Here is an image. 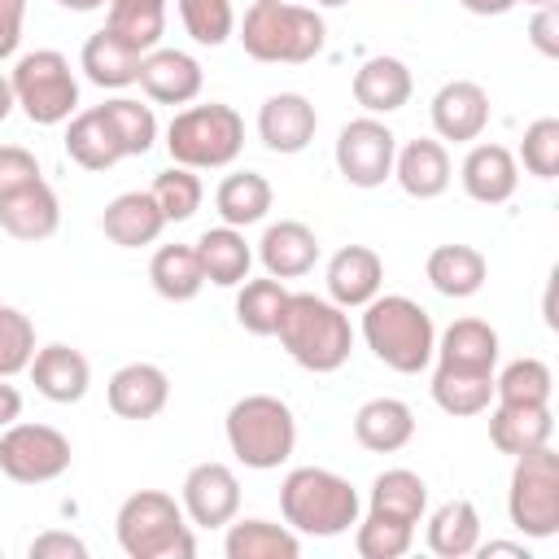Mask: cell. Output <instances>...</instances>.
<instances>
[{
	"instance_id": "484cf974",
	"label": "cell",
	"mask_w": 559,
	"mask_h": 559,
	"mask_svg": "<svg viewBox=\"0 0 559 559\" xmlns=\"http://www.w3.org/2000/svg\"><path fill=\"white\" fill-rule=\"evenodd\" d=\"M415 437V411L402 397H367L354 411V441L371 454H397Z\"/></svg>"
},
{
	"instance_id": "f35d334b",
	"label": "cell",
	"mask_w": 559,
	"mask_h": 559,
	"mask_svg": "<svg viewBox=\"0 0 559 559\" xmlns=\"http://www.w3.org/2000/svg\"><path fill=\"white\" fill-rule=\"evenodd\" d=\"M236 323L249 332V336H275V323H280V310L288 301V288L284 280L275 275H262V280H245L236 284Z\"/></svg>"
},
{
	"instance_id": "816d5d0a",
	"label": "cell",
	"mask_w": 559,
	"mask_h": 559,
	"mask_svg": "<svg viewBox=\"0 0 559 559\" xmlns=\"http://www.w3.org/2000/svg\"><path fill=\"white\" fill-rule=\"evenodd\" d=\"M22 419V393H17V384H9L4 376H0V432L9 428V424H17Z\"/></svg>"
},
{
	"instance_id": "5bb4252c",
	"label": "cell",
	"mask_w": 559,
	"mask_h": 559,
	"mask_svg": "<svg viewBox=\"0 0 559 559\" xmlns=\"http://www.w3.org/2000/svg\"><path fill=\"white\" fill-rule=\"evenodd\" d=\"M140 92L157 105H192L205 87V74H201V61L183 48H148L144 61H140Z\"/></svg>"
},
{
	"instance_id": "7bdbcfd3",
	"label": "cell",
	"mask_w": 559,
	"mask_h": 559,
	"mask_svg": "<svg viewBox=\"0 0 559 559\" xmlns=\"http://www.w3.org/2000/svg\"><path fill=\"white\" fill-rule=\"evenodd\" d=\"M415 546V524L389 520V515H371L354 524V550L362 559H402Z\"/></svg>"
},
{
	"instance_id": "d4e9b609",
	"label": "cell",
	"mask_w": 559,
	"mask_h": 559,
	"mask_svg": "<svg viewBox=\"0 0 559 559\" xmlns=\"http://www.w3.org/2000/svg\"><path fill=\"white\" fill-rule=\"evenodd\" d=\"M100 231L118 249H144L166 231V214L157 210L153 192H118L100 214Z\"/></svg>"
},
{
	"instance_id": "74e56055",
	"label": "cell",
	"mask_w": 559,
	"mask_h": 559,
	"mask_svg": "<svg viewBox=\"0 0 559 559\" xmlns=\"http://www.w3.org/2000/svg\"><path fill=\"white\" fill-rule=\"evenodd\" d=\"M148 284L162 301H192L205 288V271L192 245H162L148 262Z\"/></svg>"
},
{
	"instance_id": "f1b7e54d",
	"label": "cell",
	"mask_w": 559,
	"mask_h": 559,
	"mask_svg": "<svg viewBox=\"0 0 559 559\" xmlns=\"http://www.w3.org/2000/svg\"><path fill=\"white\" fill-rule=\"evenodd\" d=\"M61 144H66V157H70L74 166H83V170H109V166H118V162L127 157L100 105L79 109V114L66 122V140H61Z\"/></svg>"
},
{
	"instance_id": "7402d4cb",
	"label": "cell",
	"mask_w": 559,
	"mask_h": 559,
	"mask_svg": "<svg viewBox=\"0 0 559 559\" xmlns=\"http://www.w3.org/2000/svg\"><path fill=\"white\" fill-rule=\"evenodd\" d=\"M393 179L406 197L415 201H437L450 179H454V166H450V153H445V140H406L393 157Z\"/></svg>"
},
{
	"instance_id": "6da1fadb",
	"label": "cell",
	"mask_w": 559,
	"mask_h": 559,
	"mask_svg": "<svg viewBox=\"0 0 559 559\" xmlns=\"http://www.w3.org/2000/svg\"><path fill=\"white\" fill-rule=\"evenodd\" d=\"M236 39L253 61L266 66H306L328 44V22L314 4L293 0H253L245 17H236Z\"/></svg>"
},
{
	"instance_id": "4fadbf2b",
	"label": "cell",
	"mask_w": 559,
	"mask_h": 559,
	"mask_svg": "<svg viewBox=\"0 0 559 559\" xmlns=\"http://www.w3.org/2000/svg\"><path fill=\"white\" fill-rule=\"evenodd\" d=\"M432 131L437 140H454V144H476L489 127V92L476 79H450L437 87L432 105H428Z\"/></svg>"
},
{
	"instance_id": "83f0119b",
	"label": "cell",
	"mask_w": 559,
	"mask_h": 559,
	"mask_svg": "<svg viewBox=\"0 0 559 559\" xmlns=\"http://www.w3.org/2000/svg\"><path fill=\"white\" fill-rule=\"evenodd\" d=\"M498 332L485 319H454L445 332H437L432 362L459 367V371H493L498 367Z\"/></svg>"
},
{
	"instance_id": "7a4b0ae2",
	"label": "cell",
	"mask_w": 559,
	"mask_h": 559,
	"mask_svg": "<svg viewBox=\"0 0 559 559\" xmlns=\"http://www.w3.org/2000/svg\"><path fill=\"white\" fill-rule=\"evenodd\" d=\"M275 336H280V349L314 376L341 371L354 349V328H349L345 306H336L332 297H314V293H288Z\"/></svg>"
},
{
	"instance_id": "f6af8a7d",
	"label": "cell",
	"mask_w": 559,
	"mask_h": 559,
	"mask_svg": "<svg viewBox=\"0 0 559 559\" xmlns=\"http://www.w3.org/2000/svg\"><path fill=\"white\" fill-rule=\"evenodd\" d=\"M35 349H39L35 345V323L17 306L0 301V376L13 380L17 371H26Z\"/></svg>"
},
{
	"instance_id": "c3c4849f",
	"label": "cell",
	"mask_w": 559,
	"mask_h": 559,
	"mask_svg": "<svg viewBox=\"0 0 559 559\" xmlns=\"http://www.w3.org/2000/svg\"><path fill=\"white\" fill-rule=\"evenodd\" d=\"M26 555H31V559H87V546H83V537H74V533L48 528V533L31 537Z\"/></svg>"
},
{
	"instance_id": "836d02e7",
	"label": "cell",
	"mask_w": 559,
	"mask_h": 559,
	"mask_svg": "<svg viewBox=\"0 0 559 559\" xmlns=\"http://www.w3.org/2000/svg\"><path fill=\"white\" fill-rule=\"evenodd\" d=\"M227 559H297L301 555V533L275 520H231L223 537Z\"/></svg>"
},
{
	"instance_id": "1f68e13d",
	"label": "cell",
	"mask_w": 559,
	"mask_h": 559,
	"mask_svg": "<svg viewBox=\"0 0 559 559\" xmlns=\"http://www.w3.org/2000/svg\"><path fill=\"white\" fill-rule=\"evenodd\" d=\"M367 511L419 528L424 515H428V480H424L419 472H411V467H384V472L371 480Z\"/></svg>"
},
{
	"instance_id": "3957f363",
	"label": "cell",
	"mask_w": 559,
	"mask_h": 559,
	"mask_svg": "<svg viewBox=\"0 0 559 559\" xmlns=\"http://www.w3.org/2000/svg\"><path fill=\"white\" fill-rule=\"evenodd\" d=\"M362 341L367 349L397 376H419L437 349L432 314L406 293H376L362 306Z\"/></svg>"
},
{
	"instance_id": "11a10c76",
	"label": "cell",
	"mask_w": 559,
	"mask_h": 559,
	"mask_svg": "<svg viewBox=\"0 0 559 559\" xmlns=\"http://www.w3.org/2000/svg\"><path fill=\"white\" fill-rule=\"evenodd\" d=\"M13 109H17V100H13V83H9V74H0V122H4Z\"/></svg>"
},
{
	"instance_id": "8992f818",
	"label": "cell",
	"mask_w": 559,
	"mask_h": 559,
	"mask_svg": "<svg viewBox=\"0 0 559 559\" xmlns=\"http://www.w3.org/2000/svg\"><path fill=\"white\" fill-rule=\"evenodd\" d=\"M231 454L253 472H275L297 450V415L275 393H245L223 419Z\"/></svg>"
},
{
	"instance_id": "277c9868",
	"label": "cell",
	"mask_w": 559,
	"mask_h": 559,
	"mask_svg": "<svg viewBox=\"0 0 559 559\" xmlns=\"http://www.w3.org/2000/svg\"><path fill=\"white\" fill-rule=\"evenodd\" d=\"M362 498L332 467H293L280 485V515L301 537H341L358 524Z\"/></svg>"
},
{
	"instance_id": "f546056e",
	"label": "cell",
	"mask_w": 559,
	"mask_h": 559,
	"mask_svg": "<svg viewBox=\"0 0 559 559\" xmlns=\"http://www.w3.org/2000/svg\"><path fill=\"white\" fill-rule=\"evenodd\" d=\"M197 258H201V271H205V284H218V288H236L249 280V266H253V249L245 240L240 227H210L197 236Z\"/></svg>"
},
{
	"instance_id": "e0dca14e",
	"label": "cell",
	"mask_w": 559,
	"mask_h": 559,
	"mask_svg": "<svg viewBox=\"0 0 559 559\" xmlns=\"http://www.w3.org/2000/svg\"><path fill=\"white\" fill-rule=\"evenodd\" d=\"M109 411L118 419H157L170 402V376L157 362H122L105 384Z\"/></svg>"
},
{
	"instance_id": "8d00e7d4",
	"label": "cell",
	"mask_w": 559,
	"mask_h": 559,
	"mask_svg": "<svg viewBox=\"0 0 559 559\" xmlns=\"http://www.w3.org/2000/svg\"><path fill=\"white\" fill-rule=\"evenodd\" d=\"M105 31L135 52H148L166 35V0H105Z\"/></svg>"
},
{
	"instance_id": "d6986e66",
	"label": "cell",
	"mask_w": 559,
	"mask_h": 559,
	"mask_svg": "<svg viewBox=\"0 0 559 559\" xmlns=\"http://www.w3.org/2000/svg\"><path fill=\"white\" fill-rule=\"evenodd\" d=\"M328 297L345 310H362L384 288V262L371 245H341L328 258Z\"/></svg>"
},
{
	"instance_id": "60d3db41",
	"label": "cell",
	"mask_w": 559,
	"mask_h": 559,
	"mask_svg": "<svg viewBox=\"0 0 559 559\" xmlns=\"http://www.w3.org/2000/svg\"><path fill=\"white\" fill-rule=\"evenodd\" d=\"M148 192H153L157 210L166 214V223H188V218L201 210V201H205V188H201L197 170H188V166H166V170H157V179H153Z\"/></svg>"
},
{
	"instance_id": "4dcf8cb0",
	"label": "cell",
	"mask_w": 559,
	"mask_h": 559,
	"mask_svg": "<svg viewBox=\"0 0 559 559\" xmlns=\"http://www.w3.org/2000/svg\"><path fill=\"white\" fill-rule=\"evenodd\" d=\"M424 542L441 559H467L480 546V511L472 498H450L424 520Z\"/></svg>"
},
{
	"instance_id": "ba28073f",
	"label": "cell",
	"mask_w": 559,
	"mask_h": 559,
	"mask_svg": "<svg viewBox=\"0 0 559 559\" xmlns=\"http://www.w3.org/2000/svg\"><path fill=\"white\" fill-rule=\"evenodd\" d=\"M13 100L35 127H61L79 114V79L70 70V57L57 48L22 52L9 70Z\"/></svg>"
},
{
	"instance_id": "ee69618b",
	"label": "cell",
	"mask_w": 559,
	"mask_h": 559,
	"mask_svg": "<svg viewBox=\"0 0 559 559\" xmlns=\"http://www.w3.org/2000/svg\"><path fill=\"white\" fill-rule=\"evenodd\" d=\"M179 4V22L183 31L205 44V48H218L236 35V4L231 0H175Z\"/></svg>"
},
{
	"instance_id": "4316f807",
	"label": "cell",
	"mask_w": 559,
	"mask_h": 559,
	"mask_svg": "<svg viewBox=\"0 0 559 559\" xmlns=\"http://www.w3.org/2000/svg\"><path fill=\"white\" fill-rule=\"evenodd\" d=\"M424 275L441 297L463 301V297H476L485 288L489 262H485V253L476 245H437L428 253V262H424Z\"/></svg>"
},
{
	"instance_id": "ab89813d",
	"label": "cell",
	"mask_w": 559,
	"mask_h": 559,
	"mask_svg": "<svg viewBox=\"0 0 559 559\" xmlns=\"http://www.w3.org/2000/svg\"><path fill=\"white\" fill-rule=\"evenodd\" d=\"M100 109H105V118H109V127H114V135H118L127 157H144L157 144V114H153V105H140L135 96H114Z\"/></svg>"
},
{
	"instance_id": "db71d44e",
	"label": "cell",
	"mask_w": 559,
	"mask_h": 559,
	"mask_svg": "<svg viewBox=\"0 0 559 559\" xmlns=\"http://www.w3.org/2000/svg\"><path fill=\"white\" fill-rule=\"evenodd\" d=\"M476 555H511V559H528V546L524 542H480L476 546Z\"/></svg>"
},
{
	"instance_id": "b9f144b4",
	"label": "cell",
	"mask_w": 559,
	"mask_h": 559,
	"mask_svg": "<svg viewBox=\"0 0 559 559\" xmlns=\"http://www.w3.org/2000/svg\"><path fill=\"white\" fill-rule=\"evenodd\" d=\"M555 376L542 358H515L493 376V402H550Z\"/></svg>"
},
{
	"instance_id": "9f6ffc18",
	"label": "cell",
	"mask_w": 559,
	"mask_h": 559,
	"mask_svg": "<svg viewBox=\"0 0 559 559\" xmlns=\"http://www.w3.org/2000/svg\"><path fill=\"white\" fill-rule=\"evenodd\" d=\"M61 9H70V13H96V9H105V0H57Z\"/></svg>"
},
{
	"instance_id": "2e32d148",
	"label": "cell",
	"mask_w": 559,
	"mask_h": 559,
	"mask_svg": "<svg viewBox=\"0 0 559 559\" xmlns=\"http://www.w3.org/2000/svg\"><path fill=\"white\" fill-rule=\"evenodd\" d=\"M459 183L472 201L480 205H507L520 188V162L507 144H493V140H480L467 148L463 166H459Z\"/></svg>"
},
{
	"instance_id": "9a60e30c",
	"label": "cell",
	"mask_w": 559,
	"mask_h": 559,
	"mask_svg": "<svg viewBox=\"0 0 559 559\" xmlns=\"http://www.w3.org/2000/svg\"><path fill=\"white\" fill-rule=\"evenodd\" d=\"M26 376H31L35 393L48 397V402H57V406H74L92 389V362L74 345H66V341L39 345L35 358H31V367H26Z\"/></svg>"
},
{
	"instance_id": "f907efd6",
	"label": "cell",
	"mask_w": 559,
	"mask_h": 559,
	"mask_svg": "<svg viewBox=\"0 0 559 559\" xmlns=\"http://www.w3.org/2000/svg\"><path fill=\"white\" fill-rule=\"evenodd\" d=\"M22 22H26V0H0V61H9L17 52Z\"/></svg>"
},
{
	"instance_id": "52a82bcc",
	"label": "cell",
	"mask_w": 559,
	"mask_h": 559,
	"mask_svg": "<svg viewBox=\"0 0 559 559\" xmlns=\"http://www.w3.org/2000/svg\"><path fill=\"white\" fill-rule=\"evenodd\" d=\"M240 148H245V118L223 100L183 105L166 127V153L175 166L188 170H223L240 157Z\"/></svg>"
},
{
	"instance_id": "e575fe53",
	"label": "cell",
	"mask_w": 559,
	"mask_h": 559,
	"mask_svg": "<svg viewBox=\"0 0 559 559\" xmlns=\"http://www.w3.org/2000/svg\"><path fill=\"white\" fill-rule=\"evenodd\" d=\"M271 201H275L271 179L258 175V170H231V175H223V183L214 188V210H218V218H223L227 227H240V231L253 227V223H262L266 210H271Z\"/></svg>"
},
{
	"instance_id": "d590c367",
	"label": "cell",
	"mask_w": 559,
	"mask_h": 559,
	"mask_svg": "<svg viewBox=\"0 0 559 559\" xmlns=\"http://www.w3.org/2000/svg\"><path fill=\"white\" fill-rule=\"evenodd\" d=\"M432 402L454 415V419H467V415H485L489 402H493V371H459V367H432Z\"/></svg>"
},
{
	"instance_id": "8fae6325",
	"label": "cell",
	"mask_w": 559,
	"mask_h": 559,
	"mask_svg": "<svg viewBox=\"0 0 559 559\" xmlns=\"http://www.w3.org/2000/svg\"><path fill=\"white\" fill-rule=\"evenodd\" d=\"M332 157H336V170L349 188H380L384 179H393L397 135L376 114H362V118H349L341 127Z\"/></svg>"
},
{
	"instance_id": "d6a6232c",
	"label": "cell",
	"mask_w": 559,
	"mask_h": 559,
	"mask_svg": "<svg viewBox=\"0 0 559 559\" xmlns=\"http://www.w3.org/2000/svg\"><path fill=\"white\" fill-rule=\"evenodd\" d=\"M140 61H144V52L127 48V44H122V39H114L105 26H100V31H92V35H87V44H83V52H79V70L87 74V83L109 87V92L131 87V83L140 79Z\"/></svg>"
},
{
	"instance_id": "5b68a950",
	"label": "cell",
	"mask_w": 559,
	"mask_h": 559,
	"mask_svg": "<svg viewBox=\"0 0 559 559\" xmlns=\"http://www.w3.org/2000/svg\"><path fill=\"white\" fill-rule=\"evenodd\" d=\"M114 533L127 559H192L197 537L183 507L162 489H135L114 515Z\"/></svg>"
},
{
	"instance_id": "680465c9",
	"label": "cell",
	"mask_w": 559,
	"mask_h": 559,
	"mask_svg": "<svg viewBox=\"0 0 559 559\" xmlns=\"http://www.w3.org/2000/svg\"><path fill=\"white\" fill-rule=\"evenodd\" d=\"M515 4H520V0H515ZM524 4H533V9H537V4H550V0H524Z\"/></svg>"
},
{
	"instance_id": "6f0895ef",
	"label": "cell",
	"mask_w": 559,
	"mask_h": 559,
	"mask_svg": "<svg viewBox=\"0 0 559 559\" xmlns=\"http://www.w3.org/2000/svg\"><path fill=\"white\" fill-rule=\"evenodd\" d=\"M319 9H341V4H349V0H314Z\"/></svg>"
},
{
	"instance_id": "ac0fdd59",
	"label": "cell",
	"mask_w": 559,
	"mask_h": 559,
	"mask_svg": "<svg viewBox=\"0 0 559 559\" xmlns=\"http://www.w3.org/2000/svg\"><path fill=\"white\" fill-rule=\"evenodd\" d=\"M555 415L550 402H489V441L498 454H528L537 445H550Z\"/></svg>"
},
{
	"instance_id": "f5cc1de1",
	"label": "cell",
	"mask_w": 559,
	"mask_h": 559,
	"mask_svg": "<svg viewBox=\"0 0 559 559\" xmlns=\"http://www.w3.org/2000/svg\"><path fill=\"white\" fill-rule=\"evenodd\" d=\"M467 13H476V17H502V13H511L515 9V0H459Z\"/></svg>"
},
{
	"instance_id": "7c38bea8",
	"label": "cell",
	"mask_w": 559,
	"mask_h": 559,
	"mask_svg": "<svg viewBox=\"0 0 559 559\" xmlns=\"http://www.w3.org/2000/svg\"><path fill=\"white\" fill-rule=\"evenodd\" d=\"M179 507L188 515L192 528H227L240 511V480L227 463L205 459L197 467H188L183 485H179Z\"/></svg>"
},
{
	"instance_id": "cb8c5ba5",
	"label": "cell",
	"mask_w": 559,
	"mask_h": 559,
	"mask_svg": "<svg viewBox=\"0 0 559 559\" xmlns=\"http://www.w3.org/2000/svg\"><path fill=\"white\" fill-rule=\"evenodd\" d=\"M0 227L13 236V240H48L57 227H61V201L52 192L48 179H35L9 197H0Z\"/></svg>"
},
{
	"instance_id": "681fc988",
	"label": "cell",
	"mask_w": 559,
	"mask_h": 559,
	"mask_svg": "<svg viewBox=\"0 0 559 559\" xmlns=\"http://www.w3.org/2000/svg\"><path fill=\"white\" fill-rule=\"evenodd\" d=\"M528 39L542 57H559V0L537 4L533 22H528Z\"/></svg>"
},
{
	"instance_id": "9c48e42d",
	"label": "cell",
	"mask_w": 559,
	"mask_h": 559,
	"mask_svg": "<svg viewBox=\"0 0 559 559\" xmlns=\"http://www.w3.org/2000/svg\"><path fill=\"white\" fill-rule=\"evenodd\" d=\"M507 515L533 542H546L559 533V454L550 445L515 454L511 489H507Z\"/></svg>"
},
{
	"instance_id": "603a6c76",
	"label": "cell",
	"mask_w": 559,
	"mask_h": 559,
	"mask_svg": "<svg viewBox=\"0 0 559 559\" xmlns=\"http://www.w3.org/2000/svg\"><path fill=\"white\" fill-rule=\"evenodd\" d=\"M258 262H262V271L275 275V280H301V275H310L314 262H319V236H314L306 223H297V218H280V223H271V227L262 231V240H258Z\"/></svg>"
},
{
	"instance_id": "44dd1931",
	"label": "cell",
	"mask_w": 559,
	"mask_h": 559,
	"mask_svg": "<svg viewBox=\"0 0 559 559\" xmlns=\"http://www.w3.org/2000/svg\"><path fill=\"white\" fill-rule=\"evenodd\" d=\"M349 92H354V100L362 105V114H376V118H380V114H397V109L411 100L415 79H411V66H406L402 57L380 52V57H367V61L354 70Z\"/></svg>"
},
{
	"instance_id": "ffe728a7",
	"label": "cell",
	"mask_w": 559,
	"mask_h": 559,
	"mask_svg": "<svg viewBox=\"0 0 559 559\" xmlns=\"http://www.w3.org/2000/svg\"><path fill=\"white\" fill-rule=\"evenodd\" d=\"M319 131V114L301 92H275L258 109V140L271 153H301Z\"/></svg>"
},
{
	"instance_id": "30bf717a",
	"label": "cell",
	"mask_w": 559,
	"mask_h": 559,
	"mask_svg": "<svg viewBox=\"0 0 559 559\" xmlns=\"http://www.w3.org/2000/svg\"><path fill=\"white\" fill-rule=\"evenodd\" d=\"M74 463L70 437L52 424H9L0 432V472L17 485H48Z\"/></svg>"
},
{
	"instance_id": "bcb514c9",
	"label": "cell",
	"mask_w": 559,
	"mask_h": 559,
	"mask_svg": "<svg viewBox=\"0 0 559 559\" xmlns=\"http://www.w3.org/2000/svg\"><path fill=\"white\" fill-rule=\"evenodd\" d=\"M515 162H520L528 175H537V179H555V175H559V118H537V122H528Z\"/></svg>"
},
{
	"instance_id": "7dc6e473",
	"label": "cell",
	"mask_w": 559,
	"mask_h": 559,
	"mask_svg": "<svg viewBox=\"0 0 559 559\" xmlns=\"http://www.w3.org/2000/svg\"><path fill=\"white\" fill-rule=\"evenodd\" d=\"M35 179H44L39 157H35L31 148H22V144H0V197L26 188V183H35Z\"/></svg>"
}]
</instances>
